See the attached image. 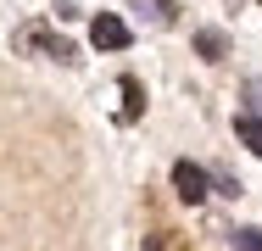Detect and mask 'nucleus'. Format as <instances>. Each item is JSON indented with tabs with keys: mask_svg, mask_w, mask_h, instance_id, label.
Returning <instances> with one entry per match:
<instances>
[{
	"mask_svg": "<svg viewBox=\"0 0 262 251\" xmlns=\"http://www.w3.org/2000/svg\"><path fill=\"white\" fill-rule=\"evenodd\" d=\"M173 190H179L184 206H201L207 190H212V173L201 168V162H173Z\"/></svg>",
	"mask_w": 262,
	"mask_h": 251,
	"instance_id": "nucleus-1",
	"label": "nucleus"
},
{
	"mask_svg": "<svg viewBox=\"0 0 262 251\" xmlns=\"http://www.w3.org/2000/svg\"><path fill=\"white\" fill-rule=\"evenodd\" d=\"M17 45H23V50H51L56 61H78V45H73V39H61V34H51V28H39V23H34V28H23V34H17Z\"/></svg>",
	"mask_w": 262,
	"mask_h": 251,
	"instance_id": "nucleus-2",
	"label": "nucleus"
},
{
	"mask_svg": "<svg viewBox=\"0 0 262 251\" xmlns=\"http://www.w3.org/2000/svg\"><path fill=\"white\" fill-rule=\"evenodd\" d=\"M90 45L95 50H123L128 45V23L112 17V11H95V17H90Z\"/></svg>",
	"mask_w": 262,
	"mask_h": 251,
	"instance_id": "nucleus-3",
	"label": "nucleus"
},
{
	"mask_svg": "<svg viewBox=\"0 0 262 251\" xmlns=\"http://www.w3.org/2000/svg\"><path fill=\"white\" fill-rule=\"evenodd\" d=\"M117 95H123V123H140L145 117V84L140 78H117Z\"/></svg>",
	"mask_w": 262,
	"mask_h": 251,
	"instance_id": "nucleus-4",
	"label": "nucleus"
},
{
	"mask_svg": "<svg viewBox=\"0 0 262 251\" xmlns=\"http://www.w3.org/2000/svg\"><path fill=\"white\" fill-rule=\"evenodd\" d=\"M234 134H240V145H246V151H257V156H262V117H257V112H240V117H234Z\"/></svg>",
	"mask_w": 262,
	"mask_h": 251,
	"instance_id": "nucleus-5",
	"label": "nucleus"
},
{
	"mask_svg": "<svg viewBox=\"0 0 262 251\" xmlns=\"http://www.w3.org/2000/svg\"><path fill=\"white\" fill-rule=\"evenodd\" d=\"M195 50H201V61H223V56H229V34L201 28V34H195Z\"/></svg>",
	"mask_w": 262,
	"mask_h": 251,
	"instance_id": "nucleus-6",
	"label": "nucleus"
},
{
	"mask_svg": "<svg viewBox=\"0 0 262 251\" xmlns=\"http://www.w3.org/2000/svg\"><path fill=\"white\" fill-rule=\"evenodd\" d=\"M234 251H262V229H234Z\"/></svg>",
	"mask_w": 262,
	"mask_h": 251,
	"instance_id": "nucleus-7",
	"label": "nucleus"
},
{
	"mask_svg": "<svg viewBox=\"0 0 262 251\" xmlns=\"http://www.w3.org/2000/svg\"><path fill=\"white\" fill-rule=\"evenodd\" d=\"M246 100H251V112H262V78H246Z\"/></svg>",
	"mask_w": 262,
	"mask_h": 251,
	"instance_id": "nucleus-8",
	"label": "nucleus"
},
{
	"mask_svg": "<svg viewBox=\"0 0 262 251\" xmlns=\"http://www.w3.org/2000/svg\"><path fill=\"white\" fill-rule=\"evenodd\" d=\"M145 251H173V246H167L162 235H151V240H145Z\"/></svg>",
	"mask_w": 262,
	"mask_h": 251,
	"instance_id": "nucleus-9",
	"label": "nucleus"
}]
</instances>
